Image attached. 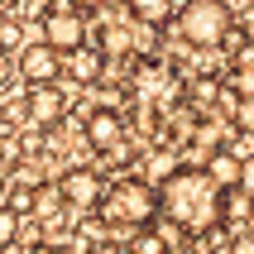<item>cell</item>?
I'll list each match as a JSON object with an SVG mask.
<instances>
[{
	"label": "cell",
	"instance_id": "1",
	"mask_svg": "<svg viewBox=\"0 0 254 254\" xmlns=\"http://www.w3.org/2000/svg\"><path fill=\"white\" fill-rule=\"evenodd\" d=\"M158 216L178 235H211L226 221V192L211 183L206 168H173L158 183Z\"/></svg>",
	"mask_w": 254,
	"mask_h": 254
},
{
	"label": "cell",
	"instance_id": "2",
	"mask_svg": "<svg viewBox=\"0 0 254 254\" xmlns=\"http://www.w3.org/2000/svg\"><path fill=\"white\" fill-rule=\"evenodd\" d=\"M101 221L111 230H134L139 235L144 226H154L158 221V187H149L144 178H120V183L106 187V197H101Z\"/></svg>",
	"mask_w": 254,
	"mask_h": 254
},
{
	"label": "cell",
	"instance_id": "3",
	"mask_svg": "<svg viewBox=\"0 0 254 254\" xmlns=\"http://www.w3.org/2000/svg\"><path fill=\"white\" fill-rule=\"evenodd\" d=\"M235 29V10L226 0H183L178 5V39L187 48H221L226 34Z\"/></svg>",
	"mask_w": 254,
	"mask_h": 254
},
{
	"label": "cell",
	"instance_id": "4",
	"mask_svg": "<svg viewBox=\"0 0 254 254\" xmlns=\"http://www.w3.org/2000/svg\"><path fill=\"white\" fill-rule=\"evenodd\" d=\"M43 43L48 48H58V53L67 58V53H77L82 43H91V34H86V19L72 5H63V10H43Z\"/></svg>",
	"mask_w": 254,
	"mask_h": 254
},
{
	"label": "cell",
	"instance_id": "5",
	"mask_svg": "<svg viewBox=\"0 0 254 254\" xmlns=\"http://www.w3.org/2000/svg\"><path fill=\"white\" fill-rule=\"evenodd\" d=\"M58 192H63V206H72V211H96L106 197V178L96 168H67L58 178Z\"/></svg>",
	"mask_w": 254,
	"mask_h": 254
},
{
	"label": "cell",
	"instance_id": "6",
	"mask_svg": "<svg viewBox=\"0 0 254 254\" xmlns=\"http://www.w3.org/2000/svg\"><path fill=\"white\" fill-rule=\"evenodd\" d=\"M14 67H19V77H24L29 86H58V77H63V53L39 39V43H29V48H19Z\"/></svg>",
	"mask_w": 254,
	"mask_h": 254
},
{
	"label": "cell",
	"instance_id": "7",
	"mask_svg": "<svg viewBox=\"0 0 254 254\" xmlns=\"http://www.w3.org/2000/svg\"><path fill=\"white\" fill-rule=\"evenodd\" d=\"M86 144H91L96 154H120V144H125V120H120V111L91 106V111H86Z\"/></svg>",
	"mask_w": 254,
	"mask_h": 254
},
{
	"label": "cell",
	"instance_id": "8",
	"mask_svg": "<svg viewBox=\"0 0 254 254\" xmlns=\"http://www.w3.org/2000/svg\"><path fill=\"white\" fill-rule=\"evenodd\" d=\"M24 115L34 120V125L53 129V125H63V115H67V96H63L58 86H29V96H24Z\"/></svg>",
	"mask_w": 254,
	"mask_h": 254
},
{
	"label": "cell",
	"instance_id": "9",
	"mask_svg": "<svg viewBox=\"0 0 254 254\" xmlns=\"http://www.w3.org/2000/svg\"><path fill=\"white\" fill-rule=\"evenodd\" d=\"M63 77H72L77 86H96L106 77V53H101L96 43H82L77 53L63 58Z\"/></svg>",
	"mask_w": 254,
	"mask_h": 254
},
{
	"label": "cell",
	"instance_id": "10",
	"mask_svg": "<svg viewBox=\"0 0 254 254\" xmlns=\"http://www.w3.org/2000/svg\"><path fill=\"white\" fill-rule=\"evenodd\" d=\"M206 173H211V183L221 187V192H240V173H245V158L235 154V149H216V154L206 158Z\"/></svg>",
	"mask_w": 254,
	"mask_h": 254
},
{
	"label": "cell",
	"instance_id": "11",
	"mask_svg": "<svg viewBox=\"0 0 254 254\" xmlns=\"http://www.w3.org/2000/svg\"><path fill=\"white\" fill-rule=\"evenodd\" d=\"M129 5V14H134V19H139V24H149V29H158V24H168L173 14V0H125Z\"/></svg>",
	"mask_w": 254,
	"mask_h": 254
},
{
	"label": "cell",
	"instance_id": "12",
	"mask_svg": "<svg viewBox=\"0 0 254 254\" xmlns=\"http://www.w3.org/2000/svg\"><path fill=\"white\" fill-rule=\"evenodd\" d=\"M91 43H96L101 53L111 58V53H129V48H134V34H129L125 24H106V29H101V34H96Z\"/></svg>",
	"mask_w": 254,
	"mask_h": 254
},
{
	"label": "cell",
	"instance_id": "13",
	"mask_svg": "<svg viewBox=\"0 0 254 254\" xmlns=\"http://www.w3.org/2000/svg\"><path fill=\"white\" fill-rule=\"evenodd\" d=\"M235 96L254 101V48H245V53L235 58Z\"/></svg>",
	"mask_w": 254,
	"mask_h": 254
},
{
	"label": "cell",
	"instance_id": "14",
	"mask_svg": "<svg viewBox=\"0 0 254 254\" xmlns=\"http://www.w3.org/2000/svg\"><path fill=\"white\" fill-rule=\"evenodd\" d=\"M129 254H168V240L158 235V230H139L134 235V250Z\"/></svg>",
	"mask_w": 254,
	"mask_h": 254
},
{
	"label": "cell",
	"instance_id": "15",
	"mask_svg": "<svg viewBox=\"0 0 254 254\" xmlns=\"http://www.w3.org/2000/svg\"><path fill=\"white\" fill-rule=\"evenodd\" d=\"M14 240H19V216L10 206H0V250H10Z\"/></svg>",
	"mask_w": 254,
	"mask_h": 254
},
{
	"label": "cell",
	"instance_id": "16",
	"mask_svg": "<svg viewBox=\"0 0 254 254\" xmlns=\"http://www.w3.org/2000/svg\"><path fill=\"white\" fill-rule=\"evenodd\" d=\"M235 125H240L245 134H254V101H240V106H235Z\"/></svg>",
	"mask_w": 254,
	"mask_h": 254
},
{
	"label": "cell",
	"instance_id": "17",
	"mask_svg": "<svg viewBox=\"0 0 254 254\" xmlns=\"http://www.w3.org/2000/svg\"><path fill=\"white\" fill-rule=\"evenodd\" d=\"M230 254H254V240H250V235H235V245H230Z\"/></svg>",
	"mask_w": 254,
	"mask_h": 254
},
{
	"label": "cell",
	"instance_id": "18",
	"mask_svg": "<svg viewBox=\"0 0 254 254\" xmlns=\"http://www.w3.org/2000/svg\"><path fill=\"white\" fill-rule=\"evenodd\" d=\"M67 5H72V10H77V14H82V10H101L106 0H67Z\"/></svg>",
	"mask_w": 254,
	"mask_h": 254
},
{
	"label": "cell",
	"instance_id": "19",
	"mask_svg": "<svg viewBox=\"0 0 254 254\" xmlns=\"http://www.w3.org/2000/svg\"><path fill=\"white\" fill-rule=\"evenodd\" d=\"M29 254H63V250H58V245H34Z\"/></svg>",
	"mask_w": 254,
	"mask_h": 254
},
{
	"label": "cell",
	"instance_id": "20",
	"mask_svg": "<svg viewBox=\"0 0 254 254\" xmlns=\"http://www.w3.org/2000/svg\"><path fill=\"white\" fill-rule=\"evenodd\" d=\"M0 72H5V63H0Z\"/></svg>",
	"mask_w": 254,
	"mask_h": 254
}]
</instances>
